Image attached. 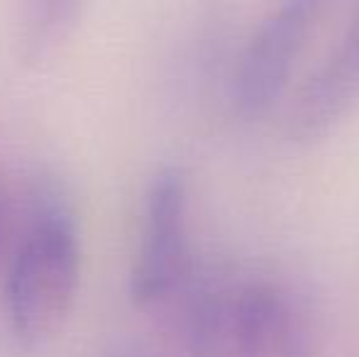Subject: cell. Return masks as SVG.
I'll use <instances>...</instances> for the list:
<instances>
[{
  "mask_svg": "<svg viewBox=\"0 0 359 357\" xmlns=\"http://www.w3.org/2000/svg\"><path fill=\"white\" fill-rule=\"evenodd\" d=\"M86 0H22L20 44L27 62L52 54L76 29Z\"/></svg>",
  "mask_w": 359,
  "mask_h": 357,
  "instance_id": "cell-6",
  "label": "cell"
},
{
  "mask_svg": "<svg viewBox=\"0 0 359 357\" xmlns=\"http://www.w3.org/2000/svg\"><path fill=\"white\" fill-rule=\"evenodd\" d=\"M79 243L69 215L47 210L29 230L10 274V318L29 345L52 338L74 309Z\"/></svg>",
  "mask_w": 359,
  "mask_h": 357,
  "instance_id": "cell-1",
  "label": "cell"
},
{
  "mask_svg": "<svg viewBox=\"0 0 359 357\" xmlns=\"http://www.w3.org/2000/svg\"><path fill=\"white\" fill-rule=\"evenodd\" d=\"M335 0H279L247 42L235 72L237 113L245 120L266 115L284 93L306 44Z\"/></svg>",
  "mask_w": 359,
  "mask_h": 357,
  "instance_id": "cell-2",
  "label": "cell"
},
{
  "mask_svg": "<svg viewBox=\"0 0 359 357\" xmlns=\"http://www.w3.org/2000/svg\"><path fill=\"white\" fill-rule=\"evenodd\" d=\"M225 357H316V330L284 286L266 279L235 281Z\"/></svg>",
  "mask_w": 359,
  "mask_h": 357,
  "instance_id": "cell-4",
  "label": "cell"
},
{
  "mask_svg": "<svg viewBox=\"0 0 359 357\" xmlns=\"http://www.w3.org/2000/svg\"><path fill=\"white\" fill-rule=\"evenodd\" d=\"M359 108V8L345 34L291 100L286 135L298 144L327 137Z\"/></svg>",
  "mask_w": 359,
  "mask_h": 357,
  "instance_id": "cell-5",
  "label": "cell"
},
{
  "mask_svg": "<svg viewBox=\"0 0 359 357\" xmlns=\"http://www.w3.org/2000/svg\"><path fill=\"white\" fill-rule=\"evenodd\" d=\"M189 279V179L181 167H166L147 194L144 235L130 276V296L137 306L159 304Z\"/></svg>",
  "mask_w": 359,
  "mask_h": 357,
  "instance_id": "cell-3",
  "label": "cell"
}]
</instances>
